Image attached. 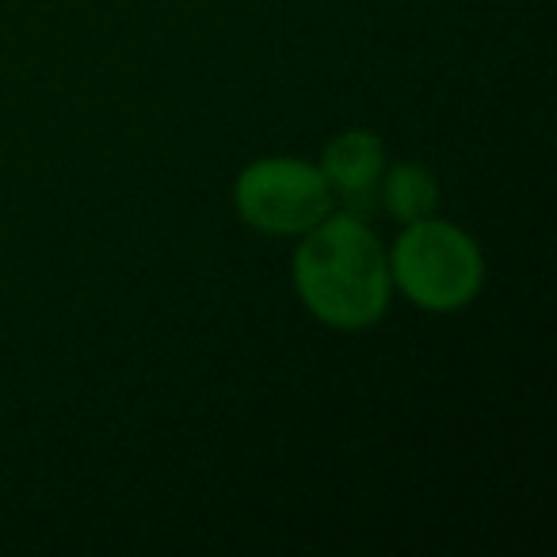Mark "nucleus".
I'll list each match as a JSON object with an SVG mask.
<instances>
[{
	"label": "nucleus",
	"mask_w": 557,
	"mask_h": 557,
	"mask_svg": "<svg viewBox=\"0 0 557 557\" xmlns=\"http://www.w3.org/2000/svg\"><path fill=\"white\" fill-rule=\"evenodd\" d=\"M295 287L302 306L329 329H371L389 310V260L367 222L325 214L295 252Z\"/></svg>",
	"instance_id": "obj_1"
},
{
	"label": "nucleus",
	"mask_w": 557,
	"mask_h": 557,
	"mask_svg": "<svg viewBox=\"0 0 557 557\" xmlns=\"http://www.w3.org/2000/svg\"><path fill=\"white\" fill-rule=\"evenodd\" d=\"M386 260L394 290L428 313L462 310L481 295L485 283V256L478 240L435 214L405 225Z\"/></svg>",
	"instance_id": "obj_2"
},
{
	"label": "nucleus",
	"mask_w": 557,
	"mask_h": 557,
	"mask_svg": "<svg viewBox=\"0 0 557 557\" xmlns=\"http://www.w3.org/2000/svg\"><path fill=\"white\" fill-rule=\"evenodd\" d=\"M333 199L318 164L302 157H260L245 164L233 184V207L240 222L271 237H302L325 214Z\"/></svg>",
	"instance_id": "obj_3"
},
{
	"label": "nucleus",
	"mask_w": 557,
	"mask_h": 557,
	"mask_svg": "<svg viewBox=\"0 0 557 557\" xmlns=\"http://www.w3.org/2000/svg\"><path fill=\"white\" fill-rule=\"evenodd\" d=\"M318 169L333 195L367 199L386 172V146L371 131H344L325 146Z\"/></svg>",
	"instance_id": "obj_4"
},
{
	"label": "nucleus",
	"mask_w": 557,
	"mask_h": 557,
	"mask_svg": "<svg viewBox=\"0 0 557 557\" xmlns=\"http://www.w3.org/2000/svg\"><path fill=\"white\" fill-rule=\"evenodd\" d=\"M374 191H379V199H382V210L401 225L432 218L435 207H440V184H435L432 172L417 161H401V164H394V169H386Z\"/></svg>",
	"instance_id": "obj_5"
}]
</instances>
